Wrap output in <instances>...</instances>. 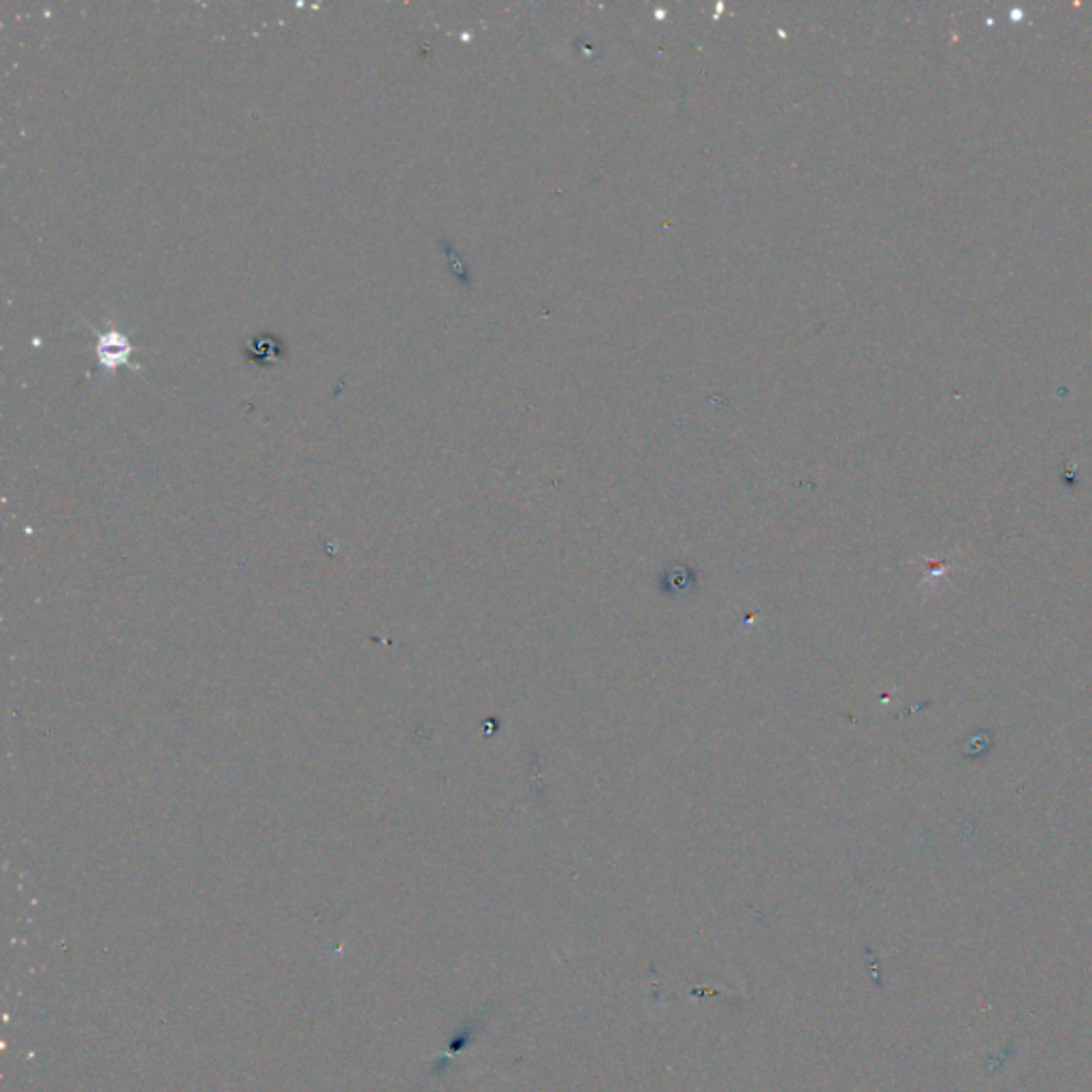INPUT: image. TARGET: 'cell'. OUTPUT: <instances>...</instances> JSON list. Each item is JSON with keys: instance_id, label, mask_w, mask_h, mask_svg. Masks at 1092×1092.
<instances>
[{"instance_id": "cell-1", "label": "cell", "mask_w": 1092, "mask_h": 1092, "mask_svg": "<svg viewBox=\"0 0 1092 1092\" xmlns=\"http://www.w3.org/2000/svg\"><path fill=\"white\" fill-rule=\"evenodd\" d=\"M90 329L97 334V357H99V363L103 369L113 371L122 365H128L135 371L142 369L137 363H133V355H135L133 342L128 340L120 329H105V331L94 329V327H90Z\"/></svg>"}, {"instance_id": "cell-2", "label": "cell", "mask_w": 1092, "mask_h": 1092, "mask_svg": "<svg viewBox=\"0 0 1092 1092\" xmlns=\"http://www.w3.org/2000/svg\"><path fill=\"white\" fill-rule=\"evenodd\" d=\"M243 357L248 363L270 367L286 357V344L274 334H259L245 342Z\"/></svg>"}]
</instances>
